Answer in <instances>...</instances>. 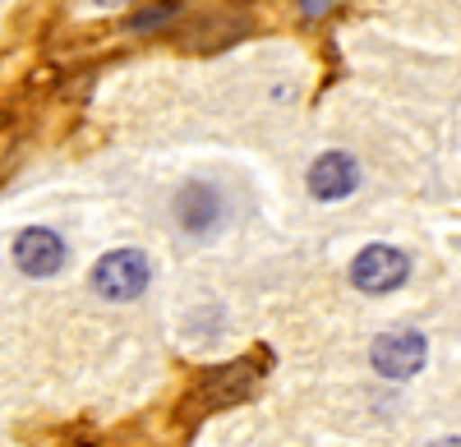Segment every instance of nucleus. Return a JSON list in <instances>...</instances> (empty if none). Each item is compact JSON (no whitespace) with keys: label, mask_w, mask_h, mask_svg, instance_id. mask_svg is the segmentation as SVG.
<instances>
[{"label":"nucleus","mask_w":461,"mask_h":447,"mask_svg":"<svg viewBox=\"0 0 461 447\" xmlns=\"http://www.w3.org/2000/svg\"><path fill=\"white\" fill-rule=\"evenodd\" d=\"M93 286L106 300H134L148 291V258L139 249H111L97 258L93 268Z\"/></svg>","instance_id":"2"},{"label":"nucleus","mask_w":461,"mask_h":447,"mask_svg":"<svg viewBox=\"0 0 461 447\" xmlns=\"http://www.w3.org/2000/svg\"><path fill=\"white\" fill-rule=\"evenodd\" d=\"M369 360H374V369L383 379H415L429 360V342L420 337L415 327H397V332H383V337L374 342Z\"/></svg>","instance_id":"3"},{"label":"nucleus","mask_w":461,"mask_h":447,"mask_svg":"<svg viewBox=\"0 0 461 447\" xmlns=\"http://www.w3.org/2000/svg\"><path fill=\"white\" fill-rule=\"evenodd\" d=\"M300 10H304V14H310V19H319V14L328 10V0H300Z\"/></svg>","instance_id":"9"},{"label":"nucleus","mask_w":461,"mask_h":447,"mask_svg":"<svg viewBox=\"0 0 461 447\" xmlns=\"http://www.w3.org/2000/svg\"><path fill=\"white\" fill-rule=\"evenodd\" d=\"M267 355H258V360H230V364H217V369H203V374L189 383V392L180 397V420L185 425H199L203 416H212V411H226V406H240L254 388H258V379H263V364Z\"/></svg>","instance_id":"1"},{"label":"nucleus","mask_w":461,"mask_h":447,"mask_svg":"<svg viewBox=\"0 0 461 447\" xmlns=\"http://www.w3.org/2000/svg\"><path fill=\"white\" fill-rule=\"evenodd\" d=\"M176 221L189 231V236H212L217 221H221V194L212 184H185L176 194Z\"/></svg>","instance_id":"6"},{"label":"nucleus","mask_w":461,"mask_h":447,"mask_svg":"<svg viewBox=\"0 0 461 447\" xmlns=\"http://www.w3.org/2000/svg\"><path fill=\"white\" fill-rule=\"evenodd\" d=\"M356 184H360V166H356L351 153H323V157L310 166V194H314V199L337 203V199L351 194Z\"/></svg>","instance_id":"7"},{"label":"nucleus","mask_w":461,"mask_h":447,"mask_svg":"<svg viewBox=\"0 0 461 447\" xmlns=\"http://www.w3.org/2000/svg\"><path fill=\"white\" fill-rule=\"evenodd\" d=\"M429 447H461V438H438V443H429Z\"/></svg>","instance_id":"10"},{"label":"nucleus","mask_w":461,"mask_h":447,"mask_svg":"<svg viewBox=\"0 0 461 447\" xmlns=\"http://www.w3.org/2000/svg\"><path fill=\"white\" fill-rule=\"evenodd\" d=\"M411 264H406V254L393 249V245H369L356 254V264H351V282L365 291V295H388L406 282Z\"/></svg>","instance_id":"4"},{"label":"nucleus","mask_w":461,"mask_h":447,"mask_svg":"<svg viewBox=\"0 0 461 447\" xmlns=\"http://www.w3.org/2000/svg\"><path fill=\"white\" fill-rule=\"evenodd\" d=\"M176 14H180V10L171 5V0H162V5H152L148 14H134L130 23H134L139 32H152V28H158V23H167V19H176Z\"/></svg>","instance_id":"8"},{"label":"nucleus","mask_w":461,"mask_h":447,"mask_svg":"<svg viewBox=\"0 0 461 447\" xmlns=\"http://www.w3.org/2000/svg\"><path fill=\"white\" fill-rule=\"evenodd\" d=\"M14 264H19L28 277H51V273H60V264H65V240H60L56 231H47V227H28V231H19V240H14Z\"/></svg>","instance_id":"5"}]
</instances>
